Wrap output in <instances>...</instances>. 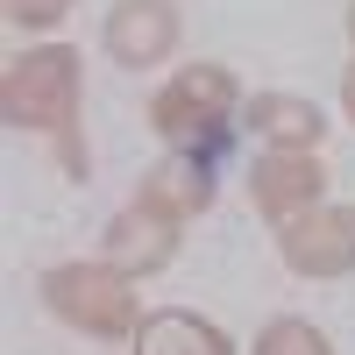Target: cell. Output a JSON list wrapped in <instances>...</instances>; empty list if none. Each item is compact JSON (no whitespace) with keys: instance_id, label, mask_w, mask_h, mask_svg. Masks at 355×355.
<instances>
[{"instance_id":"6da1fadb","label":"cell","mask_w":355,"mask_h":355,"mask_svg":"<svg viewBox=\"0 0 355 355\" xmlns=\"http://www.w3.org/2000/svg\"><path fill=\"white\" fill-rule=\"evenodd\" d=\"M0 114H8V128L57 135L64 171L85 178V142H78V50L43 43V50L15 57L8 78H0Z\"/></svg>"},{"instance_id":"3957f363","label":"cell","mask_w":355,"mask_h":355,"mask_svg":"<svg viewBox=\"0 0 355 355\" xmlns=\"http://www.w3.org/2000/svg\"><path fill=\"white\" fill-rule=\"evenodd\" d=\"M234 71L227 64H185L164 93L150 100V128L171 150H199V142H227V114H234Z\"/></svg>"},{"instance_id":"277c9868","label":"cell","mask_w":355,"mask_h":355,"mask_svg":"<svg viewBox=\"0 0 355 355\" xmlns=\"http://www.w3.org/2000/svg\"><path fill=\"white\" fill-rule=\"evenodd\" d=\"M185 220H192V214L178 206V192L150 171V178H142V192L107 220V263H121L128 277L164 270V263L178 256V234H185Z\"/></svg>"},{"instance_id":"9c48e42d","label":"cell","mask_w":355,"mask_h":355,"mask_svg":"<svg viewBox=\"0 0 355 355\" xmlns=\"http://www.w3.org/2000/svg\"><path fill=\"white\" fill-rule=\"evenodd\" d=\"M249 128L270 142V150H320V135H327V114L299 93H256L249 100Z\"/></svg>"},{"instance_id":"4fadbf2b","label":"cell","mask_w":355,"mask_h":355,"mask_svg":"<svg viewBox=\"0 0 355 355\" xmlns=\"http://www.w3.org/2000/svg\"><path fill=\"white\" fill-rule=\"evenodd\" d=\"M348 43H355V0H348Z\"/></svg>"},{"instance_id":"8992f818","label":"cell","mask_w":355,"mask_h":355,"mask_svg":"<svg viewBox=\"0 0 355 355\" xmlns=\"http://www.w3.org/2000/svg\"><path fill=\"white\" fill-rule=\"evenodd\" d=\"M320 192H327V171H320V150H263L256 171H249V199L263 220H299L320 206Z\"/></svg>"},{"instance_id":"5b68a950","label":"cell","mask_w":355,"mask_h":355,"mask_svg":"<svg viewBox=\"0 0 355 355\" xmlns=\"http://www.w3.org/2000/svg\"><path fill=\"white\" fill-rule=\"evenodd\" d=\"M277 256L299 277H348L355 270V206H313L277 227Z\"/></svg>"},{"instance_id":"7c38bea8","label":"cell","mask_w":355,"mask_h":355,"mask_svg":"<svg viewBox=\"0 0 355 355\" xmlns=\"http://www.w3.org/2000/svg\"><path fill=\"white\" fill-rule=\"evenodd\" d=\"M341 107H348V121H355V64L341 71Z\"/></svg>"},{"instance_id":"ba28073f","label":"cell","mask_w":355,"mask_h":355,"mask_svg":"<svg viewBox=\"0 0 355 355\" xmlns=\"http://www.w3.org/2000/svg\"><path fill=\"white\" fill-rule=\"evenodd\" d=\"M128 355H234V341L214 327V320H199L185 306H164V313H142Z\"/></svg>"},{"instance_id":"7a4b0ae2","label":"cell","mask_w":355,"mask_h":355,"mask_svg":"<svg viewBox=\"0 0 355 355\" xmlns=\"http://www.w3.org/2000/svg\"><path fill=\"white\" fill-rule=\"evenodd\" d=\"M43 306L64 320V327L93 334V341H135V277L121 263H57L43 270Z\"/></svg>"},{"instance_id":"8fae6325","label":"cell","mask_w":355,"mask_h":355,"mask_svg":"<svg viewBox=\"0 0 355 355\" xmlns=\"http://www.w3.org/2000/svg\"><path fill=\"white\" fill-rule=\"evenodd\" d=\"M71 0H8V21L15 28H57Z\"/></svg>"},{"instance_id":"30bf717a","label":"cell","mask_w":355,"mask_h":355,"mask_svg":"<svg viewBox=\"0 0 355 355\" xmlns=\"http://www.w3.org/2000/svg\"><path fill=\"white\" fill-rule=\"evenodd\" d=\"M249 355H334V341L320 334L313 320H291V313H284V320H270V327L256 334Z\"/></svg>"},{"instance_id":"52a82bcc","label":"cell","mask_w":355,"mask_h":355,"mask_svg":"<svg viewBox=\"0 0 355 355\" xmlns=\"http://www.w3.org/2000/svg\"><path fill=\"white\" fill-rule=\"evenodd\" d=\"M100 43H107L114 64H128V71L164 64V57L178 50V0H114Z\"/></svg>"}]
</instances>
